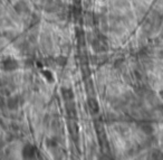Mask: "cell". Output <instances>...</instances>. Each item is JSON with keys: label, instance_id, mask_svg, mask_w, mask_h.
I'll use <instances>...</instances> for the list:
<instances>
[{"label": "cell", "instance_id": "1", "mask_svg": "<svg viewBox=\"0 0 163 160\" xmlns=\"http://www.w3.org/2000/svg\"><path fill=\"white\" fill-rule=\"evenodd\" d=\"M1 66L5 71H15L18 68V62L13 57H7L1 62Z\"/></svg>", "mask_w": 163, "mask_h": 160}, {"label": "cell", "instance_id": "2", "mask_svg": "<svg viewBox=\"0 0 163 160\" xmlns=\"http://www.w3.org/2000/svg\"><path fill=\"white\" fill-rule=\"evenodd\" d=\"M22 154L26 158H34L36 156V148L31 145L25 146L24 147V151H22Z\"/></svg>", "mask_w": 163, "mask_h": 160}]
</instances>
